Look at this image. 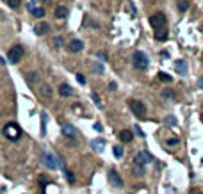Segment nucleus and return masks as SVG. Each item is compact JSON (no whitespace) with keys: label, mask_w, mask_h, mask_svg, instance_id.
Here are the masks:
<instances>
[{"label":"nucleus","mask_w":203,"mask_h":194,"mask_svg":"<svg viewBox=\"0 0 203 194\" xmlns=\"http://www.w3.org/2000/svg\"><path fill=\"white\" fill-rule=\"evenodd\" d=\"M21 57H23V46H21V45H14V46L7 52V59H9V62H11V64L20 62Z\"/></svg>","instance_id":"obj_4"},{"label":"nucleus","mask_w":203,"mask_h":194,"mask_svg":"<svg viewBox=\"0 0 203 194\" xmlns=\"http://www.w3.org/2000/svg\"><path fill=\"white\" fill-rule=\"evenodd\" d=\"M103 144H105V142H103L102 139H95V141L91 142V146H93L96 152H102V150H103Z\"/></svg>","instance_id":"obj_20"},{"label":"nucleus","mask_w":203,"mask_h":194,"mask_svg":"<svg viewBox=\"0 0 203 194\" xmlns=\"http://www.w3.org/2000/svg\"><path fill=\"white\" fill-rule=\"evenodd\" d=\"M187 7H189V4H187V2H185V0H180V2H178V9H180V11H187Z\"/></svg>","instance_id":"obj_26"},{"label":"nucleus","mask_w":203,"mask_h":194,"mask_svg":"<svg viewBox=\"0 0 203 194\" xmlns=\"http://www.w3.org/2000/svg\"><path fill=\"white\" fill-rule=\"evenodd\" d=\"M52 45H54L55 48H61V46H62V38H61V36H55L54 41H52Z\"/></svg>","instance_id":"obj_24"},{"label":"nucleus","mask_w":203,"mask_h":194,"mask_svg":"<svg viewBox=\"0 0 203 194\" xmlns=\"http://www.w3.org/2000/svg\"><path fill=\"white\" fill-rule=\"evenodd\" d=\"M175 70H176L178 75H185V73H187V62L182 61V59L176 61V62H175Z\"/></svg>","instance_id":"obj_13"},{"label":"nucleus","mask_w":203,"mask_h":194,"mask_svg":"<svg viewBox=\"0 0 203 194\" xmlns=\"http://www.w3.org/2000/svg\"><path fill=\"white\" fill-rule=\"evenodd\" d=\"M43 162H45V166L48 169H57L59 167V158L55 155H52V153H45L43 155Z\"/></svg>","instance_id":"obj_6"},{"label":"nucleus","mask_w":203,"mask_h":194,"mask_svg":"<svg viewBox=\"0 0 203 194\" xmlns=\"http://www.w3.org/2000/svg\"><path fill=\"white\" fill-rule=\"evenodd\" d=\"M201 121H203V114H201Z\"/></svg>","instance_id":"obj_37"},{"label":"nucleus","mask_w":203,"mask_h":194,"mask_svg":"<svg viewBox=\"0 0 203 194\" xmlns=\"http://www.w3.org/2000/svg\"><path fill=\"white\" fill-rule=\"evenodd\" d=\"M128 105H130V111L136 114L137 117H144L146 116V105L139 102V100H130L128 102Z\"/></svg>","instance_id":"obj_5"},{"label":"nucleus","mask_w":203,"mask_h":194,"mask_svg":"<svg viewBox=\"0 0 203 194\" xmlns=\"http://www.w3.org/2000/svg\"><path fill=\"white\" fill-rule=\"evenodd\" d=\"M54 14H55V18L64 20L66 16H68V9H66L64 5H57V7H55V11H54Z\"/></svg>","instance_id":"obj_14"},{"label":"nucleus","mask_w":203,"mask_h":194,"mask_svg":"<svg viewBox=\"0 0 203 194\" xmlns=\"http://www.w3.org/2000/svg\"><path fill=\"white\" fill-rule=\"evenodd\" d=\"M164 123H166V127H175L176 125V117L175 116H167L164 119Z\"/></svg>","instance_id":"obj_22"},{"label":"nucleus","mask_w":203,"mask_h":194,"mask_svg":"<svg viewBox=\"0 0 203 194\" xmlns=\"http://www.w3.org/2000/svg\"><path fill=\"white\" fill-rule=\"evenodd\" d=\"M61 132H62V136H64V137H70V139L77 136V128H75L73 125H70V123H62Z\"/></svg>","instance_id":"obj_7"},{"label":"nucleus","mask_w":203,"mask_h":194,"mask_svg":"<svg viewBox=\"0 0 203 194\" xmlns=\"http://www.w3.org/2000/svg\"><path fill=\"white\" fill-rule=\"evenodd\" d=\"M132 64H134V68L136 70H146L148 68V57L144 55V52H134V55H132Z\"/></svg>","instance_id":"obj_2"},{"label":"nucleus","mask_w":203,"mask_h":194,"mask_svg":"<svg viewBox=\"0 0 203 194\" xmlns=\"http://www.w3.org/2000/svg\"><path fill=\"white\" fill-rule=\"evenodd\" d=\"M91 96H93V100H95V103H96V107H100V109H102V102H100V98H98V95H96V93H93Z\"/></svg>","instance_id":"obj_30"},{"label":"nucleus","mask_w":203,"mask_h":194,"mask_svg":"<svg viewBox=\"0 0 203 194\" xmlns=\"http://www.w3.org/2000/svg\"><path fill=\"white\" fill-rule=\"evenodd\" d=\"M167 20H166V14L164 13H155L151 18H150V25L155 29V30H162V29H167L166 27Z\"/></svg>","instance_id":"obj_3"},{"label":"nucleus","mask_w":203,"mask_h":194,"mask_svg":"<svg viewBox=\"0 0 203 194\" xmlns=\"http://www.w3.org/2000/svg\"><path fill=\"white\" fill-rule=\"evenodd\" d=\"M166 144H167V146H175V144H178V139H176V137H171V139L166 141Z\"/></svg>","instance_id":"obj_27"},{"label":"nucleus","mask_w":203,"mask_h":194,"mask_svg":"<svg viewBox=\"0 0 203 194\" xmlns=\"http://www.w3.org/2000/svg\"><path fill=\"white\" fill-rule=\"evenodd\" d=\"M39 183H41V187H43V185H46V183H48V180H45V178H39Z\"/></svg>","instance_id":"obj_34"},{"label":"nucleus","mask_w":203,"mask_h":194,"mask_svg":"<svg viewBox=\"0 0 203 194\" xmlns=\"http://www.w3.org/2000/svg\"><path fill=\"white\" fill-rule=\"evenodd\" d=\"M50 30V25L48 23H45V21H41V23H38L36 27H34V32L38 34V36H43L45 32H48Z\"/></svg>","instance_id":"obj_12"},{"label":"nucleus","mask_w":203,"mask_h":194,"mask_svg":"<svg viewBox=\"0 0 203 194\" xmlns=\"http://www.w3.org/2000/svg\"><path fill=\"white\" fill-rule=\"evenodd\" d=\"M198 194H203V192H198Z\"/></svg>","instance_id":"obj_39"},{"label":"nucleus","mask_w":203,"mask_h":194,"mask_svg":"<svg viewBox=\"0 0 203 194\" xmlns=\"http://www.w3.org/2000/svg\"><path fill=\"white\" fill-rule=\"evenodd\" d=\"M198 86H200V87H203V77L200 78V80H198Z\"/></svg>","instance_id":"obj_36"},{"label":"nucleus","mask_w":203,"mask_h":194,"mask_svg":"<svg viewBox=\"0 0 203 194\" xmlns=\"http://www.w3.org/2000/svg\"><path fill=\"white\" fill-rule=\"evenodd\" d=\"M112 153H114V157H116V158H121V157H123V148H121V146H114Z\"/></svg>","instance_id":"obj_23"},{"label":"nucleus","mask_w":203,"mask_h":194,"mask_svg":"<svg viewBox=\"0 0 203 194\" xmlns=\"http://www.w3.org/2000/svg\"><path fill=\"white\" fill-rule=\"evenodd\" d=\"M59 95H61V96H71V95H73V89H71L68 84H61V86H59Z\"/></svg>","instance_id":"obj_15"},{"label":"nucleus","mask_w":203,"mask_h":194,"mask_svg":"<svg viewBox=\"0 0 203 194\" xmlns=\"http://www.w3.org/2000/svg\"><path fill=\"white\" fill-rule=\"evenodd\" d=\"M134 162H137V164H148V162H153V157L150 155L148 152H139L137 155H136V158H134Z\"/></svg>","instance_id":"obj_8"},{"label":"nucleus","mask_w":203,"mask_h":194,"mask_svg":"<svg viewBox=\"0 0 203 194\" xmlns=\"http://www.w3.org/2000/svg\"><path fill=\"white\" fill-rule=\"evenodd\" d=\"M132 139H134V136H132L130 130H123V132H120V141H121V142H132Z\"/></svg>","instance_id":"obj_17"},{"label":"nucleus","mask_w":203,"mask_h":194,"mask_svg":"<svg viewBox=\"0 0 203 194\" xmlns=\"http://www.w3.org/2000/svg\"><path fill=\"white\" fill-rule=\"evenodd\" d=\"M109 182L112 183V185H116V187H123V180L120 178V175L112 169V171H109Z\"/></svg>","instance_id":"obj_10"},{"label":"nucleus","mask_w":203,"mask_h":194,"mask_svg":"<svg viewBox=\"0 0 203 194\" xmlns=\"http://www.w3.org/2000/svg\"><path fill=\"white\" fill-rule=\"evenodd\" d=\"M77 82H79L80 86H84V84H86V77H84L82 73H79V75H77Z\"/></svg>","instance_id":"obj_32"},{"label":"nucleus","mask_w":203,"mask_h":194,"mask_svg":"<svg viewBox=\"0 0 203 194\" xmlns=\"http://www.w3.org/2000/svg\"><path fill=\"white\" fill-rule=\"evenodd\" d=\"M95 130H98V132H100V130H102V127H100V123H95Z\"/></svg>","instance_id":"obj_35"},{"label":"nucleus","mask_w":203,"mask_h":194,"mask_svg":"<svg viewBox=\"0 0 203 194\" xmlns=\"http://www.w3.org/2000/svg\"><path fill=\"white\" fill-rule=\"evenodd\" d=\"M7 4H9V7H13V9H16V7H20L21 0H7Z\"/></svg>","instance_id":"obj_25"},{"label":"nucleus","mask_w":203,"mask_h":194,"mask_svg":"<svg viewBox=\"0 0 203 194\" xmlns=\"http://www.w3.org/2000/svg\"><path fill=\"white\" fill-rule=\"evenodd\" d=\"M134 132H136V134H137V136L144 137V134H142V130H141V127H139V125H134Z\"/></svg>","instance_id":"obj_31"},{"label":"nucleus","mask_w":203,"mask_h":194,"mask_svg":"<svg viewBox=\"0 0 203 194\" xmlns=\"http://www.w3.org/2000/svg\"><path fill=\"white\" fill-rule=\"evenodd\" d=\"M45 2H50V0H45Z\"/></svg>","instance_id":"obj_38"},{"label":"nucleus","mask_w":203,"mask_h":194,"mask_svg":"<svg viewBox=\"0 0 203 194\" xmlns=\"http://www.w3.org/2000/svg\"><path fill=\"white\" fill-rule=\"evenodd\" d=\"M82 48H84V43H82L80 39H71L70 45H68V50H70V52H75V54L80 52Z\"/></svg>","instance_id":"obj_11"},{"label":"nucleus","mask_w":203,"mask_h":194,"mask_svg":"<svg viewBox=\"0 0 203 194\" xmlns=\"http://www.w3.org/2000/svg\"><path fill=\"white\" fill-rule=\"evenodd\" d=\"M41 96H45V98L52 96V89H50V86H46V84H43V86H41Z\"/></svg>","instance_id":"obj_19"},{"label":"nucleus","mask_w":203,"mask_h":194,"mask_svg":"<svg viewBox=\"0 0 203 194\" xmlns=\"http://www.w3.org/2000/svg\"><path fill=\"white\" fill-rule=\"evenodd\" d=\"M64 175H66V180H68L70 183H73V176H71V173H70L68 169H64Z\"/></svg>","instance_id":"obj_33"},{"label":"nucleus","mask_w":203,"mask_h":194,"mask_svg":"<svg viewBox=\"0 0 203 194\" xmlns=\"http://www.w3.org/2000/svg\"><path fill=\"white\" fill-rule=\"evenodd\" d=\"M4 136H5V139H9V141H18L21 136L20 127L16 123H7L4 127Z\"/></svg>","instance_id":"obj_1"},{"label":"nucleus","mask_w":203,"mask_h":194,"mask_svg":"<svg viewBox=\"0 0 203 194\" xmlns=\"http://www.w3.org/2000/svg\"><path fill=\"white\" fill-rule=\"evenodd\" d=\"M29 13H30L32 16H36V18H43V16H45V9H43V7H36V2L29 4Z\"/></svg>","instance_id":"obj_9"},{"label":"nucleus","mask_w":203,"mask_h":194,"mask_svg":"<svg viewBox=\"0 0 203 194\" xmlns=\"http://www.w3.org/2000/svg\"><path fill=\"white\" fill-rule=\"evenodd\" d=\"M162 96L164 98H175V93H173L171 89H166V91L162 93Z\"/></svg>","instance_id":"obj_28"},{"label":"nucleus","mask_w":203,"mask_h":194,"mask_svg":"<svg viewBox=\"0 0 203 194\" xmlns=\"http://www.w3.org/2000/svg\"><path fill=\"white\" fill-rule=\"evenodd\" d=\"M132 173H134L136 176H144V166L134 162V164H132Z\"/></svg>","instance_id":"obj_16"},{"label":"nucleus","mask_w":203,"mask_h":194,"mask_svg":"<svg viewBox=\"0 0 203 194\" xmlns=\"http://www.w3.org/2000/svg\"><path fill=\"white\" fill-rule=\"evenodd\" d=\"M155 39H157V41H166V39H167V29L155 30Z\"/></svg>","instance_id":"obj_18"},{"label":"nucleus","mask_w":203,"mask_h":194,"mask_svg":"<svg viewBox=\"0 0 203 194\" xmlns=\"http://www.w3.org/2000/svg\"><path fill=\"white\" fill-rule=\"evenodd\" d=\"M93 70H95L96 73H103V66H100L98 62H95V64H93Z\"/></svg>","instance_id":"obj_29"},{"label":"nucleus","mask_w":203,"mask_h":194,"mask_svg":"<svg viewBox=\"0 0 203 194\" xmlns=\"http://www.w3.org/2000/svg\"><path fill=\"white\" fill-rule=\"evenodd\" d=\"M157 77H159V80H162V82H171V80H173L171 75H167V73H164V71H159Z\"/></svg>","instance_id":"obj_21"}]
</instances>
